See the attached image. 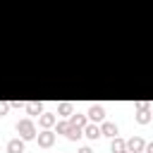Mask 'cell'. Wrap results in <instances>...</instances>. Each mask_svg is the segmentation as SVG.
<instances>
[{
  "mask_svg": "<svg viewBox=\"0 0 153 153\" xmlns=\"http://www.w3.org/2000/svg\"><path fill=\"white\" fill-rule=\"evenodd\" d=\"M100 134H105V136H117V124H115V122H103Z\"/></svg>",
  "mask_w": 153,
  "mask_h": 153,
  "instance_id": "cell-9",
  "label": "cell"
},
{
  "mask_svg": "<svg viewBox=\"0 0 153 153\" xmlns=\"http://www.w3.org/2000/svg\"><path fill=\"white\" fill-rule=\"evenodd\" d=\"M53 143H55V134H53L50 129H43V131L38 134V146H41V148H50Z\"/></svg>",
  "mask_w": 153,
  "mask_h": 153,
  "instance_id": "cell-3",
  "label": "cell"
},
{
  "mask_svg": "<svg viewBox=\"0 0 153 153\" xmlns=\"http://www.w3.org/2000/svg\"><path fill=\"white\" fill-rule=\"evenodd\" d=\"M81 134H84V131H81V127H74V124H69V129L65 131V136H67L69 141H76V139H81Z\"/></svg>",
  "mask_w": 153,
  "mask_h": 153,
  "instance_id": "cell-10",
  "label": "cell"
},
{
  "mask_svg": "<svg viewBox=\"0 0 153 153\" xmlns=\"http://www.w3.org/2000/svg\"><path fill=\"white\" fill-rule=\"evenodd\" d=\"M7 110H10V103H2V100H0V115H5Z\"/></svg>",
  "mask_w": 153,
  "mask_h": 153,
  "instance_id": "cell-16",
  "label": "cell"
},
{
  "mask_svg": "<svg viewBox=\"0 0 153 153\" xmlns=\"http://www.w3.org/2000/svg\"><path fill=\"white\" fill-rule=\"evenodd\" d=\"M67 129H69V122H57V131L60 134H65Z\"/></svg>",
  "mask_w": 153,
  "mask_h": 153,
  "instance_id": "cell-15",
  "label": "cell"
},
{
  "mask_svg": "<svg viewBox=\"0 0 153 153\" xmlns=\"http://www.w3.org/2000/svg\"><path fill=\"white\" fill-rule=\"evenodd\" d=\"M7 153H24V139H10L7 141Z\"/></svg>",
  "mask_w": 153,
  "mask_h": 153,
  "instance_id": "cell-6",
  "label": "cell"
},
{
  "mask_svg": "<svg viewBox=\"0 0 153 153\" xmlns=\"http://www.w3.org/2000/svg\"><path fill=\"white\" fill-rule=\"evenodd\" d=\"M17 131H19V139H24V141L36 139V124L31 120H19L17 122Z\"/></svg>",
  "mask_w": 153,
  "mask_h": 153,
  "instance_id": "cell-1",
  "label": "cell"
},
{
  "mask_svg": "<svg viewBox=\"0 0 153 153\" xmlns=\"http://www.w3.org/2000/svg\"><path fill=\"white\" fill-rule=\"evenodd\" d=\"M69 124H74V127H81V129H84V124H86V115H74V112H72V120H69Z\"/></svg>",
  "mask_w": 153,
  "mask_h": 153,
  "instance_id": "cell-13",
  "label": "cell"
},
{
  "mask_svg": "<svg viewBox=\"0 0 153 153\" xmlns=\"http://www.w3.org/2000/svg\"><path fill=\"white\" fill-rule=\"evenodd\" d=\"M79 153H93V151H91L88 146H84V148H79Z\"/></svg>",
  "mask_w": 153,
  "mask_h": 153,
  "instance_id": "cell-17",
  "label": "cell"
},
{
  "mask_svg": "<svg viewBox=\"0 0 153 153\" xmlns=\"http://www.w3.org/2000/svg\"><path fill=\"white\" fill-rule=\"evenodd\" d=\"M124 146H127V153H141L143 146H146V141H143L141 136H134V139L124 141Z\"/></svg>",
  "mask_w": 153,
  "mask_h": 153,
  "instance_id": "cell-2",
  "label": "cell"
},
{
  "mask_svg": "<svg viewBox=\"0 0 153 153\" xmlns=\"http://www.w3.org/2000/svg\"><path fill=\"white\" fill-rule=\"evenodd\" d=\"M57 112H60V115H72L74 108H72V103H62V105L57 108Z\"/></svg>",
  "mask_w": 153,
  "mask_h": 153,
  "instance_id": "cell-14",
  "label": "cell"
},
{
  "mask_svg": "<svg viewBox=\"0 0 153 153\" xmlns=\"http://www.w3.org/2000/svg\"><path fill=\"white\" fill-rule=\"evenodd\" d=\"M124 153H127V151H124Z\"/></svg>",
  "mask_w": 153,
  "mask_h": 153,
  "instance_id": "cell-18",
  "label": "cell"
},
{
  "mask_svg": "<svg viewBox=\"0 0 153 153\" xmlns=\"http://www.w3.org/2000/svg\"><path fill=\"white\" fill-rule=\"evenodd\" d=\"M86 117H88V120H93V122H103V117H105L103 105H91V108H88V112H86Z\"/></svg>",
  "mask_w": 153,
  "mask_h": 153,
  "instance_id": "cell-4",
  "label": "cell"
},
{
  "mask_svg": "<svg viewBox=\"0 0 153 153\" xmlns=\"http://www.w3.org/2000/svg\"><path fill=\"white\" fill-rule=\"evenodd\" d=\"M26 112L29 115H41L43 112V105L41 103H26Z\"/></svg>",
  "mask_w": 153,
  "mask_h": 153,
  "instance_id": "cell-12",
  "label": "cell"
},
{
  "mask_svg": "<svg viewBox=\"0 0 153 153\" xmlns=\"http://www.w3.org/2000/svg\"><path fill=\"white\" fill-rule=\"evenodd\" d=\"M136 120H139L141 124H148V122H151V115H148V103H141V105H139V115H136Z\"/></svg>",
  "mask_w": 153,
  "mask_h": 153,
  "instance_id": "cell-7",
  "label": "cell"
},
{
  "mask_svg": "<svg viewBox=\"0 0 153 153\" xmlns=\"http://www.w3.org/2000/svg\"><path fill=\"white\" fill-rule=\"evenodd\" d=\"M55 122H57V117H55L53 112H41V115H38V124H41L43 129H50Z\"/></svg>",
  "mask_w": 153,
  "mask_h": 153,
  "instance_id": "cell-5",
  "label": "cell"
},
{
  "mask_svg": "<svg viewBox=\"0 0 153 153\" xmlns=\"http://www.w3.org/2000/svg\"><path fill=\"white\" fill-rule=\"evenodd\" d=\"M124 151H127L124 141H122L120 136H112V153H124Z\"/></svg>",
  "mask_w": 153,
  "mask_h": 153,
  "instance_id": "cell-11",
  "label": "cell"
},
{
  "mask_svg": "<svg viewBox=\"0 0 153 153\" xmlns=\"http://www.w3.org/2000/svg\"><path fill=\"white\" fill-rule=\"evenodd\" d=\"M84 134H86L88 139H98V136H103L98 124H84Z\"/></svg>",
  "mask_w": 153,
  "mask_h": 153,
  "instance_id": "cell-8",
  "label": "cell"
}]
</instances>
